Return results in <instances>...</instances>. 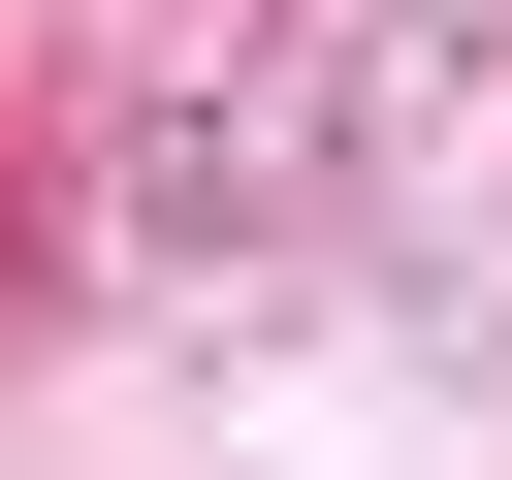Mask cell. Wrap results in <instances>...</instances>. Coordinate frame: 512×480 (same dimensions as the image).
<instances>
[{
	"instance_id": "obj_1",
	"label": "cell",
	"mask_w": 512,
	"mask_h": 480,
	"mask_svg": "<svg viewBox=\"0 0 512 480\" xmlns=\"http://www.w3.org/2000/svg\"><path fill=\"white\" fill-rule=\"evenodd\" d=\"M448 64L384 32V0H288V32H128V128H96V256H320L352 192H384V128H416Z\"/></svg>"
},
{
	"instance_id": "obj_2",
	"label": "cell",
	"mask_w": 512,
	"mask_h": 480,
	"mask_svg": "<svg viewBox=\"0 0 512 480\" xmlns=\"http://www.w3.org/2000/svg\"><path fill=\"white\" fill-rule=\"evenodd\" d=\"M384 32H416V64H480V32H512V0H384Z\"/></svg>"
}]
</instances>
